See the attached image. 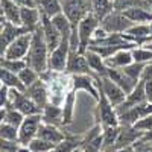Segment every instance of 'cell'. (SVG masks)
I'll use <instances>...</instances> for the list:
<instances>
[{
    "label": "cell",
    "instance_id": "obj_1",
    "mask_svg": "<svg viewBox=\"0 0 152 152\" xmlns=\"http://www.w3.org/2000/svg\"><path fill=\"white\" fill-rule=\"evenodd\" d=\"M49 55H50V50H49L44 34H43L41 26H40L35 32H32L31 49H29L28 56L24 59H26L29 67L37 70L40 75H43L49 70Z\"/></svg>",
    "mask_w": 152,
    "mask_h": 152
},
{
    "label": "cell",
    "instance_id": "obj_2",
    "mask_svg": "<svg viewBox=\"0 0 152 152\" xmlns=\"http://www.w3.org/2000/svg\"><path fill=\"white\" fill-rule=\"evenodd\" d=\"M62 12L70 20L73 31L78 29L79 21L91 12V0H61Z\"/></svg>",
    "mask_w": 152,
    "mask_h": 152
},
{
    "label": "cell",
    "instance_id": "obj_3",
    "mask_svg": "<svg viewBox=\"0 0 152 152\" xmlns=\"http://www.w3.org/2000/svg\"><path fill=\"white\" fill-rule=\"evenodd\" d=\"M99 24H100V21L93 12H90V14L85 15L79 21L78 29H76V32H78V40H79V53H85L87 49L90 47L94 32L99 28Z\"/></svg>",
    "mask_w": 152,
    "mask_h": 152
},
{
    "label": "cell",
    "instance_id": "obj_4",
    "mask_svg": "<svg viewBox=\"0 0 152 152\" xmlns=\"http://www.w3.org/2000/svg\"><path fill=\"white\" fill-rule=\"evenodd\" d=\"M99 100H97V108H96V119L97 123L102 128H108V126H119V114L114 108V105L108 100V97L99 91Z\"/></svg>",
    "mask_w": 152,
    "mask_h": 152
},
{
    "label": "cell",
    "instance_id": "obj_5",
    "mask_svg": "<svg viewBox=\"0 0 152 152\" xmlns=\"http://www.w3.org/2000/svg\"><path fill=\"white\" fill-rule=\"evenodd\" d=\"M8 105H11V107H14L15 110H18L23 116H34V114L43 113V110L26 94V91L15 90V88H9Z\"/></svg>",
    "mask_w": 152,
    "mask_h": 152
},
{
    "label": "cell",
    "instance_id": "obj_6",
    "mask_svg": "<svg viewBox=\"0 0 152 152\" xmlns=\"http://www.w3.org/2000/svg\"><path fill=\"white\" fill-rule=\"evenodd\" d=\"M70 55V37H64L56 49L49 55V70L53 73H66L67 61Z\"/></svg>",
    "mask_w": 152,
    "mask_h": 152
},
{
    "label": "cell",
    "instance_id": "obj_7",
    "mask_svg": "<svg viewBox=\"0 0 152 152\" xmlns=\"http://www.w3.org/2000/svg\"><path fill=\"white\" fill-rule=\"evenodd\" d=\"M128 17H126L122 11L114 9L111 14H108L102 21H100V28L105 29L108 34H125L131 26H134Z\"/></svg>",
    "mask_w": 152,
    "mask_h": 152
},
{
    "label": "cell",
    "instance_id": "obj_8",
    "mask_svg": "<svg viewBox=\"0 0 152 152\" xmlns=\"http://www.w3.org/2000/svg\"><path fill=\"white\" fill-rule=\"evenodd\" d=\"M32 43V32H24L18 35L14 41H12L6 50L3 52L2 58H9V59H24L29 53Z\"/></svg>",
    "mask_w": 152,
    "mask_h": 152
},
{
    "label": "cell",
    "instance_id": "obj_9",
    "mask_svg": "<svg viewBox=\"0 0 152 152\" xmlns=\"http://www.w3.org/2000/svg\"><path fill=\"white\" fill-rule=\"evenodd\" d=\"M43 113L34 114V116H26L23 123L18 128V142L21 145H29L34 138L38 135V129L43 123Z\"/></svg>",
    "mask_w": 152,
    "mask_h": 152
},
{
    "label": "cell",
    "instance_id": "obj_10",
    "mask_svg": "<svg viewBox=\"0 0 152 152\" xmlns=\"http://www.w3.org/2000/svg\"><path fill=\"white\" fill-rule=\"evenodd\" d=\"M96 79H97L99 91H102V93L108 97V100L114 105V108L120 107V105L125 102V99H126V96H128V94H126L116 82H113L108 76H104V78H99V76H96Z\"/></svg>",
    "mask_w": 152,
    "mask_h": 152
},
{
    "label": "cell",
    "instance_id": "obj_11",
    "mask_svg": "<svg viewBox=\"0 0 152 152\" xmlns=\"http://www.w3.org/2000/svg\"><path fill=\"white\" fill-rule=\"evenodd\" d=\"M70 85L72 88L78 91H85L88 93L94 100H99V87H97V79L93 75H73L70 76Z\"/></svg>",
    "mask_w": 152,
    "mask_h": 152
},
{
    "label": "cell",
    "instance_id": "obj_12",
    "mask_svg": "<svg viewBox=\"0 0 152 152\" xmlns=\"http://www.w3.org/2000/svg\"><path fill=\"white\" fill-rule=\"evenodd\" d=\"M66 73L69 76H73V75H93L94 76L93 70L88 66V61H87L85 55L79 53L78 50H70Z\"/></svg>",
    "mask_w": 152,
    "mask_h": 152
},
{
    "label": "cell",
    "instance_id": "obj_13",
    "mask_svg": "<svg viewBox=\"0 0 152 152\" xmlns=\"http://www.w3.org/2000/svg\"><path fill=\"white\" fill-rule=\"evenodd\" d=\"M41 31L44 34L46 43L49 46V50L52 52L53 49H56L59 46V43L62 41V35L58 31V28L55 26V23L52 21V18H49L46 15L41 14Z\"/></svg>",
    "mask_w": 152,
    "mask_h": 152
},
{
    "label": "cell",
    "instance_id": "obj_14",
    "mask_svg": "<svg viewBox=\"0 0 152 152\" xmlns=\"http://www.w3.org/2000/svg\"><path fill=\"white\" fill-rule=\"evenodd\" d=\"M24 32H28L24 28L17 26L14 23L9 21H2V29H0V55H3L6 47L15 40V38Z\"/></svg>",
    "mask_w": 152,
    "mask_h": 152
},
{
    "label": "cell",
    "instance_id": "obj_15",
    "mask_svg": "<svg viewBox=\"0 0 152 152\" xmlns=\"http://www.w3.org/2000/svg\"><path fill=\"white\" fill-rule=\"evenodd\" d=\"M24 91H26V94H28L41 110H44V107L50 102V100H49V90H47V85L44 84V81H43L41 78L38 79L37 82H34L32 85H29Z\"/></svg>",
    "mask_w": 152,
    "mask_h": 152
},
{
    "label": "cell",
    "instance_id": "obj_16",
    "mask_svg": "<svg viewBox=\"0 0 152 152\" xmlns=\"http://www.w3.org/2000/svg\"><path fill=\"white\" fill-rule=\"evenodd\" d=\"M148 102V96H146V90H145V84L143 81L140 79L137 82V85L134 87V90L126 96L125 102L116 108V111H123L126 108H131V107H135V105H142V104H146Z\"/></svg>",
    "mask_w": 152,
    "mask_h": 152
},
{
    "label": "cell",
    "instance_id": "obj_17",
    "mask_svg": "<svg viewBox=\"0 0 152 152\" xmlns=\"http://www.w3.org/2000/svg\"><path fill=\"white\" fill-rule=\"evenodd\" d=\"M0 9H2V21L14 23L21 26V6L14 0H0Z\"/></svg>",
    "mask_w": 152,
    "mask_h": 152
},
{
    "label": "cell",
    "instance_id": "obj_18",
    "mask_svg": "<svg viewBox=\"0 0 152 152\" xmlns=\"http://www.w3.org/2000/svg\"><path fill=\"white\" fill-rule=\"evenodd\" d=\"M41 26V12L38 8L21 6V28L28 32H35Z\"/></svg>",
    "mask_w": 152,
    "mask_h": 152
},
{
    "label": "cell",
    "instance_id": "obj_19",
    "mask_svg": "<svg viewBox=\"0 0 152 152\" xmlns=\"http://www.w3.org/2000/svg\"><path fill=\"white\" fill-rule=\"evenodd\" d=\"M107 76L113 82H116L126 94H129L134 90V87L137 85V81H134L132 78H129V76L125 73L123 69H110L108 67V75Z\"/></svg>",
    "mask_w": 152,
    "mask_h": 152
},
{
    "label": "cell",
    "instance_id": "obj_20",
    "mask_svg": "<svg viewBox=\"0 0 152 152\" xmlns=\"http://www.w3.org/2000/svg\"><path fill=\"white\" fill-rule=\"evenodd\" d=\"M87 61H88V66H90V69L93 70L94 76H99V78H104V76L108 75V66L105 59L100 56L97 52H94V50L91 49H87V52L84 53Z\"/></svg>",
    "mask_w": 152,
    "mask_h": 152
},
{
    "label": "cell",
    "instance_id": "obj_21",
    "mask_svg": "<svg viewBox=\"0 0 152 152\" xmlns=\"http://www.w3.org/2000/svg\"><path fill=\"white\" fill-rule=\"evenodd\" d=\"M105 62L110 69H125L131 62H134L132 52H131V49H120L116 53H113L110 58H107Z\"/></svg>",
    "mask_w": 152,
    "mask_h": 152
},
{
    "label": "cell",
    "instance_id": "obj_22",
    "mask_svg": "<svg viewBox=\"0 0 152 152\" xmlns=\"http://www.w3.org/2000/svg\"><path fill=\"white\" fill-rule=\"evenodd\" d=\"M43 120L46 123L55 125V126L64 125V110H62V107H59L58 104L49 102L43 110Z\"/></svg>",
    "mask_w": 152,
    "mask_h": 152
},
{
    "label": "cell",
    "instance_id": "obj_23",
    "mask_svg": "<svg viewBox=\"0 0 152 152\" xmlns=\"http://www.w3.org/2000/svg\"><path fill=\"white\" fill-rule=\"evenodd\" d=\"M125 34H128L129 38L137 46H143L149 41V35H151L149 23H135L134 26H131Z\"/></svg>",
    "mask_w": 152,
    "mask_h": 152
},
{
    "label": "cell",
    "instance_id": "obj_24",
    "mask_svg": "<svg viewBox=\"0 0 152 152\" xmlns=\"http://www.w3.org/2000/svg\"><path fill=\"white\" fill-rule=\"evenodd\" d=\"M37 137L44 138V140H47V142H50V143H53V145L61 143V142L66 138V135L62 134V131L58 128V126L50 125V123H46V122L41 123L40 129H38V135H37Z\"/></svg>",
    "mask_w": 152,
    "mask_h": 152
},
{
    "label": "cell",
    "instance_id": "obj_25",
    "mask_svg": "<svg viewBox=\"0 0 152 152\" xmlns=\"http://www.w3.org/2000/svg\"><path fill=\"white\" fill-rule=\"evenodd\" d=\"M132 23H151L152 21V9L151 5L148 6H135L126 11H122Z\"/></svg>",
    "mask_w": 152,
    "mask_h": 152
},
{
    "label": "cell",
    "instance_id": "obj_26",
    "mask_svg": "<svg viewBox=\"0 0 152 152\" xmlns=\"http://www.w3.org/2000/svg\"><path fill=\"white\" fill-rule=\"evenodd\" d=\"M113 11H114L113 0H91V12L99 18V21H102Z\"/></svg>",
    "mask_w": 152,
    "mask_h": 152
},
{
    "label": "cell",
    "instance_id": "obj_27",
    "mask_svg": "<svg viewBox=\"0 0 152 152\" xmlns=\"http://www.w3.org/2000/svg\"><path fill=\"white\" fill-rule=\"evenodd\" d=\"M0 81H2L3 85H6L9 88H15V90H21V91L26 90V87L21 82L20 76L17 73L9 72V70H5V69L0 70Z\"/></svg>",
    "mask_w": 152,
    "mask_h": 152
},
{
    "label": "cell",
    "instance_id": "obj_28",
    "mask_svg": "<svg viewBox=\"0 0 152 152\" xmlns=\"http://www.w3.org/2000/svg\"><path fill=\"white\" fill-rule=\"evenodd\" d=\"M75 104H76V91L73 90V88H70V90L66 93L64 100H62V110H64V125H69L73 120Z\"/></svg>",
    "mask_w": 152,
    "mask_h": 152
},
{
    "label": "cell",
    "instance_id": "obj_29",
    "mask_svg": "<svg viewBox=\"0 0 152 152\" xmlns=\"http://www.w3.org/2000/svg\"><path fill=\"white\" fill-rule=\"evenodd\" d=\"M24 117H26V116H23V114L18 110H15L14 107H11V105L2 107V122L15 125V126L20 128V125L23 123Z\"/></svg>",
    "mask_w": 152,
    "mask_h": 152
},
{
    "label": "cell",
    "instance_id": "obj_30",
    "mask_svg": "<svg viewBox=\"0 0 152 152\" xmlns=\"http://www.w3.org/2000/svg\"><path fill=\"white\" fill-rule=\"evenodd\" d=\"M84 145L82 138H64L61 143H58L53 149V152H76L78 149H81Z\"/></svg>",
    "mask_w": 152,
    "mask_h": 152
},
{
    "label": "cell",
    "instance_id": "obj_31",
    "mask_svg": "<svg viewBox=\"0 0 152 152\" xmlns=\"http://www.w3.org/2000/svg\"><path fill=\"white\" fill-rule=\"evenodd\" d=\"M28 66L26 59H9V58H2V62H0V69L9 70L12 73H20L24 67Z\"/></svg>",
    "mask_w": 152,
    "mask_h": 152
},
{
    "label": "cell",
    "instance_id": "obj_32",
    "mask_svg": "<svg viewBox=\"0 0 152 152\" xmlns=\"http://www.w3.org/2000/svg\"><path fill=\"white\" fill-rule=\"evenodd\" d=\"M131 52L135 62H145V64L152 62V50H149L146 46H135L131 49Z\"/></svg>",
    "mask_w": 152,
    "mask_h": 152
},
{
    "label": "cell",
    "instance_id": "obj_33",
    "mask_svg": "<svg viewBox=\"0 0 152 152\" xmlns=\"http://www.w3.org/2000/svg\"><path fill=\"white\" fill-rule=\"evenodd\" d=\"M18 76H20V79H21V82L24 84V87H29V85H32L34 82H37L38 79L41 78V75L38 73L37 70H34L32 67H29V66H26L20 73H18Z\"/></svg>",
    "mask_w": 152,
    "mask_h": 152
},
{
    "label": "cell",
    "instance_id": "obj_34",
    "mask_svg": "<svg viewBox=\"0 0 152 152\" xmlns=\"http://www.w3.org/2000/svg\"><path fill=\"white\" fill-rule=\"evenodd\" d=\"M0 137H2V140H18V126L2 122V125H0Z\"/></svg>",
    "mask_w": 152,
    "mask_h": 152
},
{
    "label": "cell",
    "instance_id": "obj_35",
    "mask_svg": "<svg viewBox=\"0 0 152 152\" xmlns=\"http://www.w3.org/2000/svg\"><path fill=\"white\" fill-rule=\"evenodd\" d=\"M146 66L148 64H145V62H131L129 66H126L123 70H125V73L129 76V78H132L134 81H140V78H142V75H143V72H145V69H146Z\"/></svg>",
    "mask_w": 152,
    "mask_h": 152
},
{
    "label": "cell",
    "instance_id": "obj_36",
    "mask_svg": "<svg viewBox=\"0 0 152 152\" xmlns=\"http://www.w3.org/2000/svg\"><path fill=\"white\" fill-rule=\"evenodd\" d=\"M149 0H114V9L116 11H126L135 6H148Z\"/></svg>",
    "mask_w": 152,
    "mask_h": 152
},
{
    "label": "cell",
    "instance_id": "obj_37",
    "mask_svg": "<svg viewBox=\"0 0 152 152\" xmlns=\"http://www.w3.org/2000/svg\"><path fill=\"white\" fill-rule=\"evenodd\" d=\"M55 146H56V145L44 140V138H40V137H35L34 140L29 143V148H31L34 152H50V151L55 149Z\"/></svg>",
    "mask_w": 152,
    "mask_h": 152
},
{
    "label": "cell",
    "instance_id": "obj_38",
    "mask_svg": "<svg viewBox=\"0 0 152 152\" xmlns=\"http://www.w3.org/2000/svg\"><path fill=\"white\" fill-rule=\"evenodd\" d=\"M145 84V90H146V96H148V102H152V62L146 66L142 78H140Z\"/></svg>",
    "mask_w": 152,
    "mask_h": 152
},
{
    "label": "cell",
    "instance_id": "obj_39",
    "mask_svg": "<svg viewBox=\"0 0 152 152\" xmlns=\"http://www.w3.org/2000/svg\"><path fill=\"white\" fill-rule=\"evenodd\" d=\"M132 126H134L137 131H140V132H148V131H151V129H152V113L148 114V116H145V117H142V119H138Z\"/></svg>",
    "mask_w": 152,
    "mask_h": 152
},
{
    "label": "cell",
    "instance_id": "obj_40",
    "mask_svg": "<svg viewBox=\"0 0 152 152\" xmlns=\"http://www.w3.org/2000/svg\"><path fill=\"white\" fill-rule=\"evenodd\" d=\"M20 145L18 140H2V152H17Z\"/></svg>",
    "mask_w": 152,
    "mask_h": 152
},
{
    "label": "cell",
    "instance_id": "obj_41",
    "mask_svg": "<svg viewBox=\"0 0 152 152\" xmlns=\"http://www.w3.org/2000/svg\"><path fill=\"white\" fill-rule=\"evenodd\" d=\"M8 100H9V87L2 84V88H0V105L6 107Z\"/></svg>",
    "mask_w": 152,
    "mask_h": 152
},
{
    "label": "cell",
    "instance_id": "obj_42",
    "mask_svg": "<svg viewBox=\"0 0 152 152\" xmlns=\"http://www.w3.org/2000/svg\"><path fill=\"white\" fill-rule=\"evenodd\" d=\"M15 3H18L20 6H29V8H37L38 0H14Z\"/></svg>",
    "mask_w": 152,
    "mask_h": 152
},
{
    "label": "cell",
    "instance_id": "obj_43",
    "mask_svg": "<svg viewBox=\"0 0 152 152\" xmlns=\"http://www.w3.org/2000/svg\"><path fill=\"white\" fill-rule=\"evenodd\" d=\"M114 152H135V146H126V148H120V149H116Z\"/></svg>",
    "mask_w": 152,
    "mask_h": 152
},
{
    "label": "cell",
    "instance_id": "obj_44",
    "mask_svg": "<svg viewBox=\"0 0 152 152\" xmlns=\"http://www.w3.org/2000/svg\"><path fill=\"white\" fill-rule=\"evenodd\" d=\"M17 152H34V151L29 148V145H20V148H18Z\"/></svg>",
    "mask_w": 152,
    "mask_h": 152
},
{
    "label": "cell",
    "instance_id": "obj_45",
    "mask_svg": "<svg viewBox=\"0 0 152 152\" xmlns=\"http://www.w3.org/2000/svg\"><path fill=\"white\" fill-rule=\"evenodd\" d=\"M149 28H151V35H149V41H152V21L149 23ZM148 41V43H149Z\"/></svg>",
    "mask_w": 152,
    "mask_h": 152
},
{
    "label": "cell",
    "instance_id": "obj_46",
    "mask_svg": "<svg viewBox=\"0 0 152 152\" xmlns=\"http://www.w3.org/2000/svg\"><path fill=\"white\" fill-rule=\"evenodd\" d=\"M143 46H146L149 50H152V41H149V43H146V44H143Z\"/></svg>",
    "mask_w": 152,
    "mask_h": 152
},
{
    "label": "cell",
    "instance_id": "obj_47",
    "mask_svg": "<svg viewBox=\"0 0 152 152\" xmlns=\"http://www.w3.org/2000/svg\"><path fill=\"white\" fill-rule=\"evenodd\" d=\"M149 5H151V9H152V0H149Z\"/></svg>",
    "mask_w": 152,
    "mask_h": 152
},
{
    "label": "cell",
    "instance_id": "obj_48",
    "mask_svg": "<svg viewBox=\"0 0 152 152\" xmlns=\"http://www.w3.org/2000/svg\"><path fill=\"white\" fill-rule=\"evenodd\" d=\"M81 149H82V148H81ZM81 149H78V151H76V152H81Z\"/></svg>",
    "mask_w": 152,
    "mask_h": 152
},
{
    "label": "cell",
    "instance_id": "obj_49",
    "mask_svg": "<svg viewBox=\"0 0 152 152\" xmlns=\"http://www.w3.org/2000/svg\"><path fill=\"white\" fill-rule=\"evenodd\" d=\"M50 152H53V151H50Z\"/></svg>",
    "mask_w": 152,
    "mask_h": 152
},
{
    "label": "cell",
    "instance_id": "obj_50",
    "mask_svg": "<svg viewBox=\"0 0 152 152\" xmlns=\"http://www.w3.org/2000/svg\"><path fill=\"white\" fill-rule=\"evenodd\" d=\"M81 152H82V149H81Z\"/></svg>",
    "mask_w": 152,
    "mask_h": 152
},
{
    "label": "cell",
    "instance_id": "obj_51",
    "mask_svg": "<svg viewBox=\"0 0 152 152\" xmlns=\"http://www.w3.org/2000/svg\"><path fill=\"white\" fill-rule=\"evenodd\" d=\"M113 2H114V0H113Z\"/></svg>",
    "mask_w": 152,
    "mask_h": 152
}]
</instances>
